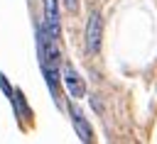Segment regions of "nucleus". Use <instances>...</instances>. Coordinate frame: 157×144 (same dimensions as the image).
Here are the masks:
<instances>
[{
    "instance_id": "1",
    "label": "nucleus",
    "mask_w": 157,
    "mask_h": 144,
    "mask_svg": "<svg viewBox=\"0 0 157 144\" xmlns=\"http://www.w3.org/2000/svg\"><path fill=\"white\" fill-rule=\"evenodd\" d=\"M61 83H64L69 98H83L86 95V83H83V78L78 76V71L71 63L61 66Z\"/></svg>"
},
{
    "instance_id": "2",
    "label": "nucleus",
    "mask_w": 157,
    "mask_h": 144,
    "mask_svg": "<svg viewBox=\"0 0 157 144\" xmlns=\"http://www.w3.org/2000/svg\"><path fill=\"white\" fill-rule=\"evenodd\" d=\"M101 37H103V20H101L98 12H93V15L88 17V22H86V34H83V39H86V51L98 54V49H101Z\"/></svg>"
},
{
    "instance_id": "3",
    "label": "nucleus",
    "mask_w": 157,
    "mask_h": 144,
    "mask_svg": "<svg viewBox=\"0 0 157 144\" xmlns=\"http://www.w3.org/2000/svg\"><path fill=\"white\" fill-rule=\"evenodd\" d=\"M44 29L49 37H59V7L56 0H44Z\"/></svg>"
},
{
    "instance_id": "4",
    "label": "nucleus",
    "mask_w": 157,
    "mask_h": 144,
    "mask_svg": "<svg viewBox=\"0 0 157 144\" xmlns=\"http://www.w3.org/2000/svg\"><path fill=\"white\" fill-rule=\"evenodd\" d=\"M71 122H74V127H76V134H78V139L81 142H91L93 139V129H91V124L83 120V115H81V110H71Z\"/></svg>"
},
{
    "instance_id": "5",
    "label": "nucleus",
    "mask_w": 157,
    "mask_h": 144,
    "mask_svg": "<svg viewBox=\"0 0 157 144\" xmlns=\"http://www.w3.org/2000/svg\"><path fill=\"white\" fill-rule=\"evenodd\" d=\"M42 71H44L47 85H49V90H52V98H54V100H59V98H56V85H59V73H56V66H52V68H49V63H44V66H42Z\"/></svg>"
},
{
    "instance_id": "6",
    "label": "nucleus",
    "mask_w": 157,
    "mask_h": 144,
    "mask_svg": "<svg viewBox=\"0 0 157 144\" xmlns=\"http://www.w3.org/2000/svg\"><path fill=\"white\" fill-rule=\"evenodd\" d=\"M64 7H66L69 12H76V10H78V0H64Z\"/></svg>"
}]
</instances>
